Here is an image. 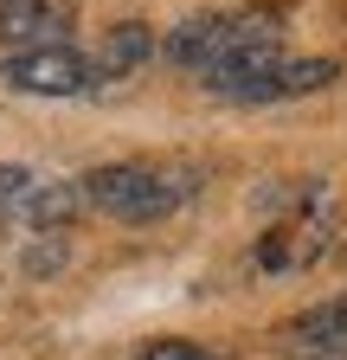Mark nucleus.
<instances>
[{
	"label": "nucleus",
	"instance_id": "obj_10",
	"mask_svg": "<svg viewBox=\"0 0 347 360\" xmlns=\"http://www.w3.org/2000/svg\"><path fill=\"white\" fill-rule=\"evenodd\" d=\"M334 360H347V354H334Z\"/></svg>",
	"mask_w": 347,
	"mask_h": 360
},
{
	"label": "nucleus",
	"instance_id": "obj_7",
	"mask_svg": "<svg viewBox=\"0 0 347 360\" xmlns=\"http://www.w3.org/2000/svg\"><path fill=\"white\" fill-rule=\"evenodd\" d=\"M219 32H225V13H193V20H181L167 32V65H193V71H206L212 58H219Z\"/></svg>",
	"mask_w": 347,
	"mask_h": 360
},
{
	"label": "nucleus",
	"instance_id": "obj_4",
	"mask_svg": "<svg viewBox=\"0 0 347 360\" xmlns=\"http://www.w3.org/2000/svg\"><path fill=\"white\" fill-rule=\"evenodd\" d=\"M277 341H283V354H347V290L289 315L277 328Z\"/></svg>",
	"mask_w": 347,
	"mask_h": 360
},
{
	"label": "nucleus",
	"instance_id": "obj_3",
	"mask_svg": "<svg viewBox=\"0 0 347 360\" xmlns=\"http://www.w3.org/2000/svg\"><path fill=\"white\" fill-rule=\"evenodd\" d=\"M71 0H0V45L32 52V45H65Z\"/></svg>",
	"mask_w": 347,
	"mask_h": 360
},
{
	"label": "nucleus",
	"instance_id": "obj_5",
	"mask_svg": "<svg viewBox=\"0 0 347 360\" xmlns=\"http://www.w3.org/2000/svg\"><path fill=\"white\" fill-rule=\"evenodd\" d=\"M341 77V58H283L270 77H257L244 90V103H283V97H309V90H328Z\"/></svg>",
	"mask_w": 347,
	"mask_h": 360
},
{
	"label": "nucleus",
	"instance_id": "obj_2",
	"mask_svg": "<svg viewBox=\"0 0 347 360\" xmlns=\"http://www.w3.org/2000/svg\"><path fill=\"white\" fill-rule=\"evenodd\" d=\"M0 84L13 97H84V90H97V65H91V52H77L65 39V45L7 52L0 58Z\"/></svg>",
	"mask_w": 347,
	"mask_h": 360
},
{
	"label": "nucleus",
	"instance_id": "obj_6",
	"mask_svg": "<svg viewBox=\"0 0 347 360\" xmlns=\"http://www.w3.org/2000/svg\"><path fill=\"white\" fill-rule=\"evenodd\" d=\"M148 58H155V32H148L142 20H122V26H110V32H103V45L91 52L97 84H110V77H136Z\"/></svg>",
	"mask_w": 347,
	"mask_h": 360
},
{
	"label": "nucleus",
	"instance_id": "obj_9",
	"mask_svg": "<svg viewBox=\"0 0 347 360\" xmlns=\"http://www.w3.org/2000/svg\"><path fill=\"white\" fill-rule=\"evenodd\" d=\"M142 360H232V354L199 347V341H148V347H142Z\"/></svg>",
	"mask_w": 347,
	"mask_h": 360
},
{
	"label": "nucleus",
	"instance_id": "obj_8",
	"mask_svg": "<svg viewBox=\"0 0 347 360\" xmlns=\"http://www.w3.org/2000/svg\"><path fill=\"white\" fill-rule=\"evenodd\" d=\"M39 180H46V174H39V167H0V225H13V232H20V225H26V206H32V193H39Z\"/></svg>",
	"mask_w": 347,
	"mask_h": 360
},
{
	"label": "nucleus",
	"instance_id": "obj_1",
	"mask_svg": "<svg viewBox=\"0 0 347 360\" xmlns=\"http://www.w3.org/2000/svg\"><path fill=\"white\" fill-rule=\"evenodd\" d=\"M77 187H84V206H97L122 225H155L193 193V174L148 167V161H110V167H91Z\"/></svg>",
	"mask_w": 347,
	"mask_h": 360
}]
</instances>
